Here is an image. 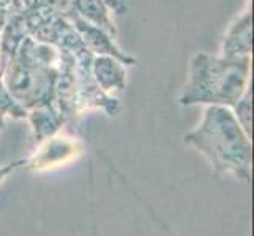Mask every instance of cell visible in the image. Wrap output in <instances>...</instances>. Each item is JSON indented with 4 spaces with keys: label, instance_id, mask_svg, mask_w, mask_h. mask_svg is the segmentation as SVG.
Masks as SVG:
<instances>
[{
    "label": "cell",
    "instance_id": "1",
    "mask_svg": "<svg viewBox=\"0 0 254 236\" xmlns=\"http://www.w3.org/2000/svg\"><path fill=\"white\" fill-rule=\"evenodd\" d=\"M185 142L202 153L218 175L251 180V141L231 107L207 106L200 125L185 136Z\"/></svg>",
    "mask_w": 254,
    "mask_h": 236
},
{
    "label": "cell",
    "instance_id": "2",
    "mask_svg": "<svg viewBox=\"0 0 254 236\" xmlns=\"http://www.w3.org/2000/svg\"><path fill=\"white\" fill-rule=\"evenodd\" d=\"M251 57H216L197 52L191 58L188 82L179 102L182 106L232 107L251 84Z\"/></svg>",
    "mask_w": 254,
    "mask_h": 236
},
{
    "label": "cell",
    "instance_id": "3",
    "mask_svg": "<svg viewBox=\"0 0 254 236\" xmlns=\"http://www.w3.org/2000/svg\"><path fill=\"white\" fill-rule=\"evenodd\" d=\"M59 50L45 43L25 38L0 73L6 90L27 110L56 102Z\"/></svg>",
    "mask_w": 254,
    "mask_h": 236
},
{
    "label": "cell",
    "instance_id": "4",
    "mask_svg": "<svg viewBox=\"0 0 254 236\" xmlns=\"http://www.w3.org/2000/svg\"><path fill=\"white\" fill-rule=\"evenodd\" d=\"M66 21L71 22L74 30L79 33L81 40L84 41L85 47L89 49L93 55H111L114 58H117L119 62H122L125 66H133L137 63L136 57L127 54L125 50H122L111 33H108L104 29L96 27V25L90 24L89 21H85L84 17L79 14H71Z\"/></svg>",
    "mask_w": 254,
    "mask_h": 236
},
{
    "label": "cell",
    "instance_id": "5",
    "mask_svg": "<svg viewBox=\"0 0 254 236\" xmlns=\"http://www.w3.org/2000/svg\"><path fill=\"white\" fill-rule=\"evenodd\" d=\"M223 57H251L253 54V13H242L227 29L223 38Z\"/></svg>",
    "mask_w": 254,
    "mask_h": 236
},
{
    "label": "cell",
    "instance_id": "6",
    "mask_svg": "<svg viewBox=\"0 0 254 236\" xmlns=\"http://www.w3.org/2000/svg\"><path fill=\"white\" fill-rule=\"evenodd\" d=\"M92 76L95 84L108 93L112 90L122 92L127 85L125 65L111 55H95L92 60Z\"/></svg>",
    "mask_w": 254,
    "mask_h": 236
},
{
    "label": "cell",
    "instance_id": "7",
    "mask_svg": "<svg viewBox=\"0 0 254 236\" xmlns=\"http://www.w3.org/2000/svg\"><path fill=\"white\" fill-rule=\"evenodd\" d=\"M27 118L30 120L33 128V136L37 142H43L51 139L65 123V117L57 109L56 102L41 104L29 110Z\"/></svg>",
    "mask_w": 254,
    "mask_h": 236
},
{
    "label": "cell",
    "instance_id": "8",
    "mask_svg": "<svg viewBox=\"0 0 254 236\" xmlns=\"http://www.w3.org/2000/svg\"><path fill=\"white\" fill-rule=\"evenodd\" d=\"M231 110L240 123L242 129L251 137V131H253V90H251V84L247 87V90H245V93L240 96V99L231 107Z\"/></svg>",
    "mask_w": 254,
    "mask_h": 236
},
{
    "label": "cell",
    "instance_id": "9",
    "mask_svg": "<svg viewBox=\"0 0 254 236\" xmlns=\"http://www.w3.org/2000/svg\"><path fill=\"white\" fill-rule=\"evenodd\" d=\"M0 113H3V115L6 113V115H10L11 118H16V120H24L29 115V110L22 107L10 94V92L6 90L2 74H0Z\"/></svg>",
    "mask_w": 254,
    "mask_h": 236
},
{
    "label": "cell",
    "instance_id": "10",
    "mask_svg": "<svg viewBox=\"0 0 254 236\" xmlns=\"http://www.w3.org/2000/svg\"><path fill=\"white\" fill-rule=\"evenodd\" d=\"M24 164H27V161H22V159H21V161H14V162H11V164L2 165V167H0V181L5 180L13 170H16L17 167H21V165H24Z\"/></svg>",
    "mask_w": 254,
    "mask_h": 236
},
{
    "label": "cell",
    "instance_id": "11",
    "mask_svg": "<svg viewBox=\"0 0 254 236\" xmlns=\"http://www.w3.org/2000/svg\"><path fill=\"white\" fill-rule=\"evenodd\" d=\"M6 21H8V10L3 6H0V32L3 30Z\"/></svg>",
    "mask_w": 254,
    "mask_h": 236
},
{
    "label": "cell",
    "instance_id": "12",
    "mask_svg": "<svg viewBox=\"0 0 254 236\" xmlns=\"http://www.w3.org/2000/svg\"><path fill=\"white\" fill-rule=\"evenodd\" d=\"M5 126V120H3V113H0V129H3Z\"/></svg>",
    "mask_w": 254,
    "mask_h": 236
}]
</instances>
